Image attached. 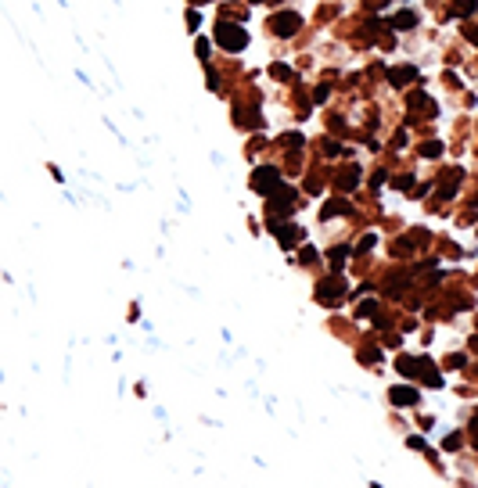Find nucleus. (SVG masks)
I'll list each match as a JSON object with an SVG mask.
<instances>
[{
    "mask_svg": "<svg viewBox=\"0 0 478 488\" xmlns=\"http://www.w3.org/2000/svg\"><path fill=\"white\" fill-rule=\"evenodd\" d=\"M306 233L299 230V226H277V240H281L284 244V248H291V244H299Z\"/></svg>",
    "mask_w": 478,
    "mask_h": 488,
    "instance_id": "7ed1b4c3",
    "label": "nucleus"
},
{
    "mask_svg": "<svg viewBox=\"0 0 478 488\" xmlns=\"http://www.w3.org/2000/svg\"><path fill=\"white\" fill-rule=\"evenodd\" d=\"M252 187H255V190H263V194H266V190H273V187H281V173L266 166V169H259V173H255Z\"/></svg>",
    "mask_w": 478,
    "mask_h": 488,
    "instance_id": "f03ea898",
    "label": "nucleus"
},
{
    "mask_svg": "<svg viewBox=\"0 0 478 488\" xmlns=\"http://www.w3.org/2000/svg\"><path fill=\"white\" fill-rule=\"evenodd\" d=\"M216 39H219V47H227V51H241V47L248 44V36L237 29V25H219Z\"/></svg>",
    "mask_w": 478,
    "mask_h": 488,
    "instance_id": "f257e3e1",
    "label": "nucleus"
},
{
    "mask_svg": "<svg viewBox=\"0 0 478 488\" xmlns=\"http://www.w3.org/2000/svg\"><path fill=\"white\" fill-rule=\"evenodd\" d=\"M417 22V15L414 11H399V15H395V29H403V25H414Z\"/></svg>",
    "mask_w": 478,
    "mask_h": 488,
    "instance_id": "6e6552de",
    "label": "nucleus"
},
{
    "mask_svg": "<svg viewBox=\"0 0 478 488\" xmlns=\"http://www.w3.org/2000/svg\"><path fill=\"white\" fill-rule=\"evenodd\" d=\"M392 402H395V405H414V402H417V391H414V388H392Z\"/></svg>",
    "mask_w": 478,
    "mask_h": 488,
    "instance_id": "39448f33",
    "label": "nucleus"
},
{
    "mask_svg": "<svg viewBox=\"0 0 478 488\" xmlns=\"http://www.w3.org/2000/svg\"><path fill=\"white\" fill-rule=\"evenodd\" d=\"M273 29L281 32V36H291V32L299 29V15H277V18H273Z\"/></svg>",
    "mask_w": 478,
    "mask_h": 488,
    "instance_id": "20e7f679",
    "label": "nucleus"
},
{
    "mask_svg": "<svg viewBox=\"0 0 478 488\" xmlns=\"http://www.w3.org/2000/svg\"><path fill=\"white\" fill-rule=\"evenodd\" d=\"M457 11H460V15H471V11H474V4H471V0H464V4H457Z\"/></svg>",
    "mask_w": 478,
    "mask_h": 488,
    "instance_id": "9b49d317",
    "label": "nucleus"
},
{
    "mask_svg": "<svg viewBox=\"0 0 478 488\" xmlns=\"http://www.w3.org/2000/svg\"><path fill=\"white\" fill-rule=\"evenodd\" d=\"M342 291H338V283L335 280H327V283H320V291H316V298H320V302H335Z\"/></svg>",
    "mask_w": 478,
    "mask_h": 488,
    "instance_id": "0eeeda50",
    "label": "nucleus"
},
{
    "mask_svg": "<svg viewBox=\"0 0 478 488\" xmlns=\"http://www.w3.org/2000/svg\"><path fill=\"white\" fill-rule=\"evenodd\" d=\"M270 72H273V79H288V68H284V65H273Z\"/></svg>",
    "mask_w": 478,
    "mask_h": 488,
    "instance_id": "9d476101",
    "label": "nucleus"
},
{
    "mask_svg": "<svg viewBox=\"0 0 478 488\" xmlns=\"http://www.w3.org/2000/svg\"><path fill=\"white\" fill-rule=\"evenodd\" d=\"M388 79H392V87H403V83H410V79H414V68H410V65L392 68V72H388Z\"/></svg>",
    "mask_w": 478,
    "mask_h": 488,
    "instance_id": "423d86ee",
    "label": "nucleus"
},
{
    "mask_svg": "<svg viewBox=\"0 0 478 488\" xmlns=\"http://www.w3.org/2000/svg\"><path fill=\"white\" fill-rule=\"evenodd\" d=\"M345 255H349V248H335V252H331V266H335V269H342Z\"/></svg>",
    "mask_w": 478,
    "mask_h": 488,
    "instance_id": "1a4fd4ad",
    "label": "nucleus"
}]
</instances>
